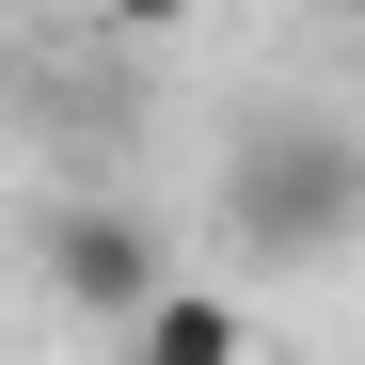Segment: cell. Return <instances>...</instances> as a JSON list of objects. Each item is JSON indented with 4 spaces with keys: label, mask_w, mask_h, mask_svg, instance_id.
<instances>
[{
    "label": "cell",
    "mask_w": 365,
    "mask_h": 365,
    "mask_svg": "<svg viewBox=\"0 0 365 365\" xmlns=\"http://www.w3.org/2000/svg\"><path fill=\"white\" fill-rule=\"evenodd\" d=\"M96 16H111V32H191L207 0H96Z\"/></svg>",
    "instance_id": "obj_4"
},
{
    "label": "cell",
    "mask_w": 365,
    "mask_h": 365,
    "mask_svg": "<svg viewBox=\"0 0 365 365\" xmlns=\"http://www.w3.org/2000/svg\"><path fill=\"white\" fill-rule=\"evenodd\" d=\"M334 16H349V32H365V0H334Z\"/></svg>",
    "instance_id": "obj_5"
},
{
    "label": "cell",
    "mask_w": 365,
    "mask_h": 365,
    "mask_svg": "<svg viewBox=\"0 0 365 365\" xmlns=\"http://www.w3.org/2000/svg\"><path fill=\"white\" fill-rule=\"evenodd\" d=\"M255 270H334L365 238V128L334 111H255V128L222 143V207H207Z\"/></svg>",
    "instance_id": "obj_1"
},
{
    "label": "cell",
    "mask_w": 365,
    "mask_h": 365,
    "mask_svg": "<svg viewBox=\"0 0 365 365\" xmlns=\"http://www.w3.org/2000/svg\"><path fill=\"white\" fill-rule=\"evenodd\" d=\"M128 365H255V318H238L222 286H159L128 318Z\"/></svg>",
    "instance_id": "obj_3"
},
{
    "label": "cell",
    "mask_w": 365,
    "mask_h": 365,
    "mask_svg": "<svg viewBox=\"0 0 365 365\" xmlns=\"http://www.w3.org/2000/svg\"><path fill=\"white\" fill-rule=\"evenodd\" d=\"M32 270H48V302H64V318H111V334L175 286V255H159V222H143V207H48Z\"/></svg>",
    "instance_id": "obj_2"
}]
</instances>
